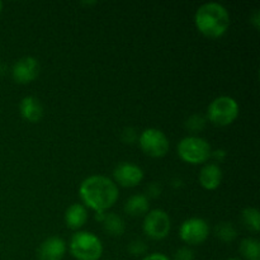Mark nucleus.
I'll list each match as a JSON object with an SVG mask.
<instances>
[{"mask_svg":"<svg viewBox=\"0 0 260 260\" xmlns=\"http://www.w3.org/2000/svg\"><path fill=\"white\" fill-rule=\"evenodd\" d=\"M178 155L188 164L200 165L210 159L212 149L207 140L203 137L187 136L178 144Z\"/></svg>","mask_w":260,"mask_h":260,"instance_id":"20e7f679","label":"nucleus"},{"mask_svg":"<svg viewBox=\"0 0 260 260\" xmlns=\"http://www.w3.org/2000/svg\"><path fill=\"white\" fill-rule=\"evenodd\" d=\"M194 23L203 36L208 38H220L230 27V14L220 3H206L196 12Z\"/></svg>","mask_w":260,"mask_h":260,"instance_id":"f03ea898","label":"nucleus"},{"mask_svg":"<svg viewBox=\"0 0 260 260\" xmlns=\"http://www.w3.org/2000/svg\"><path fill=\"white\" fill-rule=\"evenodd\" d=\"M2 10H3V3L0 2V13H2Z\"/></svg>","mask_w":260,"mask_h":260,"instance_id":"c85d7f7f","label":"nucleus"},{"mask_svg":"<svg viewBox=\"0 0 260 260\" xmlns=\"http://www.w3.org/2000/svg\"><path fill=\"white\" fill-rule=\"evenodd\" d=\"M102 223H103L104 231L111 236H122L126 230V223L123 218L116 213H106Z\"/></svg>","mask_w":260,"mask_h":260,"instance_id":"dca6fc26","label":"nucleus"},{"mask_svg":"<svg viewBox=\"0 0 260 260\" xmlns=\"http://www.w3.org/2000/svg\"><path fill=\"white\" fill-rule=\"evenodd\" d=\"M40 74V63L32 56L19 58L12 68V78L18 84H29Z\"/></svg>","mask_w":260,"mask_h":260,"instance_id":"9d476101","label":"nucleus"},{"mask_svg":"<svg viewBox=\"0 0 260 260\" xmlns=\"http://www.w3.org/2000/svg\"><path fill=\"white\" fill-rule=\"evenodd\" d=\"M211 156H215L216 159L220 160V161H222V160L225 159V156H226V152L223 151V150H217V151L212 152V155H211Z\"/></svg>","mask_w":260,"mask_h":260,"instance_id":"bb28decb","label":"nucleus"},{"mask_svg":"<svg viewBox=\"0 0 260 260\" xmlns=\"http://www.w3.org/2000/svg\"><path fill=\"white\" fill-rule=\"evenodd\" d=\"M69 249L76 260H99L103 254L101 239L88 231H78L74 234Z\"/></svg>","mask_w":260,"mask_h":260,"instance_id":"7ed1b4c3","label":"nucleus"},{"mask_svg":"<svg viewBox=\"0 0 260 260\" xmlns=\"http://www.w3.org/2000/svg\"><path fill=\"white\" fill-rule=\"evenodd\" d=\"M79 196L84 206L95 212H106L118 200V187L104 175H90L80 183Z\"/></svg>","mask_w":260,"mask_h":260,"instance_id":"f257e3e1","label":"nucleus"},{"mask_svg":"<svg viewBox=\"0 0 260 260\" xmlns=\"http://www.w3.org/2000/svg\"><path fill=\"white\" fill-rule=\"evenodd\" d=\"M122 140L126 144H134L139 140V135H137L136 129L132 128V127H127L122 131Z\"/></svg>","mask_w":260,"mask_h":260,"instance_id":"5701e85b","label":"nucleus"},{"mask_svg":"<svg viewBox=\"0 0 260 260\" xmlns=\"http://www.w3.org/2000/svg\"><path fill=\"white\" fill-rule=\"evenodd\" d=\"M241 256L245 260H260V243L256 239H244L240 244Z\"/></svg>","mask_w":260,"mask_h":260,"instance_id":"f3484780","label":"nucleus"},{"mask_svg":"<svg viewBox=\"0 0 260 260\" xmlns=\"http://www.w3.org/2000/svg\"><path fill=\"white\" fill-rule=\"evenodd\" d=\"M179 236L188 245H201L210 236V226L203 218H188L180 225Z\"/></svg>","mask_w":260,"mask_h":260,"instance_id":"6e6552de","label":"nucleus"},{"mask_svg":"<svg viewBox=\"0 0 260 260\" xmlns=\"http://www.w3.org/2000/svg\"><path fill=\"white\" fill-rule=\"evenodd\" d=\"M19 111L23 118L25 121L30 122V123H36V122L41 121L43 117V107L41 102L38 101L36 96L28 95L20 101Z\"/></svg>","mask_w":260,"mask_h":260,"instance_id":"ddd939ff","label":"nucleus"},{"mask_svg":"<svg viewBox=\"0 0 260 260\" xmlns=\"http://www.w3.org/2000/svg\"><path fill=\"white\" fill-rule=\"evenodd\" d=\"M139 145L142 151L151 157H162L169 151L167 135L157 128H146L139 136Z\"/></svg>","mask_w":260,"mask_h":260,"instance_id":"423d86ee","label":"nucleus"},{"mask_svg":"<svg viewBox=\"0 0 260 260\" xmlns=\"http://www.w3.org/2000/svg\"><path fill=\"white\" fill-rule=\"evenodd\" d=\"M142 260H172L169 256H167L165 254L161 253H152L149 254V255H145Z\"/></svg>","mask_w":260,"mask_h":260,"instance_id":"b1692460","label":"nucleus"},{"mask_svg":"<svg viewBox=\"0 0 260 260\" xmlns=\"http://www.w3.org/2000/svg\"><path fill=\"white\" fill-rule=\"evenodd\" d=\"M86 221H88V211L85 206L81 203H74L66 210L65 223L68 228L79 230L85 225Z\"/></svg>","mask_w":260,"mask_h":260,"instance_id":"4468645a","label":"nucleus"},{"mask_svg":"<svg viewBox=\"0 0 260 260\" xmlns=\"http://www.w3.org/2000/svg\"><path fill=\"white\" fill-rule=\"evenodd\" d=\"M144 233L152 240H162L167 238L172 229V221L164 210H152L145 215Z\"/></svg>","mask_w":260,"mask_h":260,"instance_id":"0eeeda50","label":"nucleus"},{"mask_svg":"<svg viewBox=\"0 0 260 260\" xmlns=\"http://www.w3.org/2000/svg\"><path fill=\"white\" fill-rule=\"evenodd\" d=\"M229 260H240V259H229Z\"/></svg>","mask_w":260,"mask_h":260,"instance_id":"c756f323","label":"nucleus"},{"mask_svg":"<svg viewBox=\"0 0 260 260\" xmlns=\"http://www.w3.org/2000/svg\"><path fill=\"white\" fill-rule=\"evenodd\" d=\"M250 20H251V23H253V24L255 25V28H256V29H258V28L260 27V22H259V20H260V14H259V12H258V10H256V12L254 13V14H253V17L250 18Z\"/></svg>","mask_w":260,"mask_h":260,"instance_id":"a878e982","label":"nucleus"},{"mask_svg":"<svg viewBox=\"0 0 260 260\" xmlns=\"http://www.w3.org/2000/svg\"><path fill=\"white\" fill-rule=\"evenodd\" d=\"M215 234L217 236L218 240H221L222 243H233L234 240L238 236V231L234 228L233 223L230 222H221L216 226Z\"/></svg>","mask_w":260,"mask_h":260,"instance_id":"6ab92c4d","label":"nucleus"},{"mask_svg":"<svg viewBox=\"0 0 260 260\" xmlns=\"http://www.w3.org/2000/svg\"><path fill=\"white\" fill-rule=\"evenodd\" d=\"M5 71H7V66H5L3 62H0V76L4 75Z\"/></svg>","mask_w":260,"mask_h":260,"instance_id":"cd10ccee","label":"nucleus"},{"mask_svg":"<svg viewBox=\"0 0 260 260\" xmlns=\"http://www.w3.org/2000/svg\"><path fill=\"white\" fill-rule=\"evenodd\" d=\"M201 187L207 190H215L222 182V169L216 162H208L201 169L198 175Z\"/></svg>","mask_w":260,"mask_h":260,"instance_id":"f8f14e48","label":"nucleus"},{"mask_svg":"<svg viewBox=\"0 0 260 260\" xmlns=\"http://www.w3.org/2000/svg\"><path fill=\"white\" fill-rule=\"evenodd\" d=\"M172 260H194V253L190 248L183 246V248H179L175 251Z\"/></svg>","mask_w":260,"mask_h":260,"instance_id":"4be33fe9","label":"nucleus"},{"mask_svg":"<svg viewBox=\"0 0 260 260\" xmlns=\"http://www.w3.org/2000/svg\"><path fill=\"white\" fill-rule=\"evenodd\" d=\"M147 192H149V194L152 196V197H157V196H160L161 189H160V187L156 183H152V184L147 188Z\"/></svg>","mask_w":260,"mask_h":260,"instance_id":"393cba45","label":"nucleus"},{"mask_svg":"<svg viewBox=\"0 0 260 260\" xmlns=\"http://www.w3.org/2000/svg\"><path fill=\"white\" fill-rule=\"evenodd\" d=\"M66 243L58 236H51L42 241L37 250L38 260H62L66 254Z\"/></svg>","mask_w":260,"mask_h":260,"instance_id":"9b49d317","label":"nucleus"},{"mask_svg":"<svg viewBox=\"0 0 260 260\" xmlns=\"http://www.w3.org/2000/svg\"><path fill=\"white\" fill-rule=\"evenodd\" d=\"M239 116V104L229 95L213 99L207 108V118L215 126L225 127L233 123Z\"/></svg>","mask_w":260,"mask_h":260,"instance_id":"39448f33","label":"nucleus"},{"mask_svg":"<svg viewBox=\"0 0 260 260\" xmlns=\"http://www.w3.org/2000/svg\"><path fill=\"white\" fill-rule=\"evenodd\" d=\"M127 250L129 251V254L134 256H141L144 254H146L147 251V245L142 240H134L128 245Z\"/></svg>","mask_w":260,"mask_h":260,"instance_id":"412c9836","label":"nucleus"},{"mask_svg":"<svg viewBox=\"0 0 260 260\" xmlns=\"http://www.w3.org/2000/svg\"><path fill=\"white\" fill-rule=\"evenodd\" d=\"M206 122L207 119L202 114H193L185 121V127L190 132H200L206 127Z\"/></svg>","mask_w":260,"mask_h":260,"instance_id":"aec40b11","label":"nucleus"},{"mask_svg":"<svg viewBox=\"0 0 260 260\" xmlns=\"http://www.w3.org/2000/svg\"><path fill=\"white\" fill-rule=\"evenodd\" d=\"M241 220H243L244 226L248 230L258 233L260 230V216L259 211L254 207H248L241 213Z\"/></svg>","mask_w":260,"mask_h":260,"instance_id":"a211bd4d","label":"nucleus"},{"mask_svg":"<svg viewBox=\"0 0 260 260\" xmlns=\"http://www.w3.org/2000/svg\"><path fill=\"white\" fill-rule=\"evenodd\" d=\"M149 198L144 194L131 196L124 203V212L132 217H140L149 212Z\"/></svg>","mask_w":260,"mask_h":260,"instance_id":"2eb2a0df","label":"nucleus"},{"mask_svg":"<svg viewBox=\"0 0 260 260\" xmlns=\"http://www.w3.org/2000/svg\"><path fill=\"white\" fill-rule=\"evenodd\" d=\"M113 182L124 188L137 187L144 179V170L132 162H121L113 170Z\"/></svg>","mask_w":260,"mask_h":260,"instance_id":"1a4fd4ad","label":"nucleus"}]
</instances>
